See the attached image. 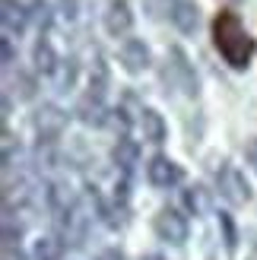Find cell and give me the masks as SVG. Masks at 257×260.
I'll return each instance as SVG.
<instances>
[{"label": "cell", "mask_w": 257, "mask_h": 260, "mask_svg": "<svg viewBox=\"0 0 257 260\" xmlns=\"http://www.w3.org/2000/svg\"><path fill=\"white\" fill-rule=\"evenodd\" d=\"M213 45L222 54V60L235 70H245L251 57H254V38L248 35V29L241 25L238 13L232 10H219L213 19Z\"/></svg>", "instance_id": "1"}, {"label": "cell", "mask_w": 257, "mask_h": 260, "mask_svg": "<svg viewBox=\"0 0 257 260\" xmlns=\"http://www.w3.org/2000/svg\"><path fill=\"white\" fill-rule=\"evenodd\" d=\"M165 83L169 86H175V89H181L184 95H190L194 99L197 92H200V83H197V73H194V63L187 60V54L181 48H169V57H165Z\"/></svg>", "instance_id": "2"}, {"label": "cell", "mask_w": 257, "mask_h": 260, "mask_svg": "<svg viewBox=\"0 0 257 260\" xmlns=\"http://www.w3.org/2000/svg\"><path fill=\"white\" fill-rule=\"evenodd\" d=\"M32 130L38 137V146H48V143H54L63 137V130H67V111L57 108V105H42L35 114H32Z\"/></svg>", "instance_id": "3"}, {"label": "cell", "mask_w": 257, "mask_h": 260, "mask_svg": "<svg viewBox=\"0 0 257 260\" xmlns=\"http://www.w3.org/2000/svg\"><path fill=\"white\" fill-rule=\"evenodd\" d=\"M216 190H219L232 206H241V203L251 200V187H248L245 175H241L235 165H229V162H222L219 172H216Z\"/></svg>", "instance_id": "4"}, {"label": "cell", "mask_w": 257, "mask_h": 260, "mask_svg": "<svg viewBox=\"0 0 257 260\" xmlns=\"http://www.w3.org/2000/svg\"><path fill=\"white\" fill-rule=\"evenodd\" d=\"M152 225H156V235L162 241H169V244H184V238H187V219L178 210H172V206L159 210V216H156Z\"/></svg>", "instance_id": "5"}, {"label": "cell", "mask_w": 257, "mask_h": 260, "mask_svg": "<svg viewBox=\"0 0 257 260\" xmlns=\"http://www.w3.org/2000/svg\"><path fill=\"white\" fill-rule=\"evenodd\" d=\"M76 118H80L86 127H102V124H108L111 111H108V105H105V95H102V92H92V89H86V95L76 102Z\"/></svg>", "instance_id": "6"}, {"label": "cell", "mask_w": 257, "mask_h": 260, "mask_svg": "<svg viewBox=\"0 0 257 260\" xmlns=\"http://www.w3.org/2000/svg\"><path fill=\"white\" fill-rule=\"evenodd\" d=\"M181 165H178L175 159H169V155H152L149 165H146V178L149 184L156 187H175L178 181H181Z\"/></svg>", "instance_id": "7"}, {"label": "cell", "mask_w": 257, "mask_h": 260, "mask_svg": "<svg viewBox=\"0 0 257 260\" xmlns=\"http://www.w3.org/2000/svg\"><path fill=\"white\" fill-rule=\"evenodd\" d=\"M57 229H60V235H63L67 244H83L86 241V232H89V216L83 213V206L76 203L73 210L57 216Z\"/></svg>", "instance_id": "8"}, {"label": "cell", "mask_w": 257, "mask_h": 260, "mask_svg": "<svg viewBox=\"0 0 257 260\" xmlns=\"http://www.w3.org/2000/svg\"><path fill=\"white\" fill-rule=\"evenodd\" d=\"M134 25V10L127 0H111L108 10H105V32L111 38H124Z\"/></svg>", "instance_id": "9"}, {"label": "cell", "mask_w": 257, "mask_h": 260, "mask_svg": "<svg viewBox=\"0 0 257 260\" xmlns=\"http://www.w3.org/2000/svg\"><path fill=\"white\" fill-rule=\"evenodd\" d=\"M121 63L127 73H143L149 67V48L143 38H127L121 45Z\"/></svg>", "instance_id": "10"}, {"label": "cell", "mask_w": 257, "mask_h": 260, "mask_svg": "<svg viewBox=\"0 0 257 260\" xmlns=\"http://www.w3.org/2000/svg\"><path fill=\"white\" fill-rule=\"evenodd\" d=\"M169 19L181 32H194L197 19H200V10H197L194 0H172V4H169Z\"/></svg>", "instance_id": "11"}, {"label": "cell", "mask_w": 257, "mask_h": 260, "mask_svg": "<svg viewBox=\"0 0 257 260\" xmlns=\"http://www.w3.org/2000/svg\"><path fill=\"white\" fill-rule=\"evenodd\" d=\"M45 200H48V206H51L57 216L67 213V210H73V206L80 203V200H76V193H73V187L63 184V181H51L48 190H45Z\"/></svg>", "instance_id": "12"}, {"label": "cell", "mask_w": 257, "mask_h": 260, "mask_svg": "<svg viewBox=\"0 0 257 260\" xmlns=\"http://www.w3.org/2000/svg\"><path fill=\"white\" fill-rule=\"evenodd\" d=\"M111 159H114V165H118L124 175H131L134 165H137V159H140V146H137L134 140L121 137L118 143H114V149H111Z\"/></svg>", "instance_id": "13"}, {"label": "cell", "mask_w": 257, "mask_h": 260, "mask_svg": "<svg viewBox=\"0 0 257 260\" xmlns=\"http://www.w3.org/2000/svg\"><path fill=\"white\" fill-rule=\"evenodd\" d=\"M137 124H140V134H143L146 143H162L165 140V121H162V114L156 108H143Z\"/></svg>", "instance_id": "14"}, {"label": "cell", "mask_w": 257, "mask_h": 260, "mask_svg": "<svg viewBox=\"0 0 257 260\" xmlns=\"http://www.w3.org/2000/svg\"><path fill=\"white\" fill-rule=\"evenodd\" d=\"M0 10H4V29L7 32H22L25 29V22H29V13H25V7L19 4V0H0Z\"/></svg>", "instance_id": "15"}, {"label": "cell", "mask_w": 257, "mask_h": 260, "mask_svg": "<svg viewBox=\"0 0 257 260\" xmlns=\"http://www.w3.org/2000/svg\"><path fill=\"white\" fill-rule=\"evenodd\" d=\"M32 63H35L38 73H57L60 60H57V54H54V48H51L48 38H38V42H35V48H32Z\"/></svg>", "instance_id": "16"}, {"label": "cell", "mask_w": 257, "mask_h": 260, "mask_svg": "<svg viewBox=\"0 0 257 260\" xmlns=\"http://www.w3.org/2000/svg\"><path fill=\"white\" fill-rule=\"evenodd\" d=\"M184 206H187V213H194V216H203V213H210V190L207 187H187L184 190Z\"/></svg>", "instance_id": "17"}, {"label": "cell", "mask_w": 257, "mask_h": 260, "mask_svg": "<svg viewBox=\"0 0 257 260\" xmlns=\"http://www.w3.org/2000/svg\"><path fill=\"white\" fill-rule=\"evenodd\" d=\"M99 213H102L108 229H124L127 225V206L118 197H114V203H99Z\"/></svg>", "instance_id": "18"}, {"label": "cell", "mask_w": 257, "mask_h": 260, "mask_svg": "<svg viewBox=\"0 0 257 260\" xmlns=\"http://www.w3.org/2000/svg\"><path fill=\"white\" fill-rule=\"evenodd\" d=\"M76 73H80V60H76V57L60 60V70L54 73V86H57V92H67V89H73Z\"/></svg>", "instance_id": "19"}, {"label": "cell", "mask_w": 257, "mask_h": 260, "mask_svg": "<svg viewBox=\"0 0 257 260\" xmlns=\"http://www.w3.org/2000/svg\"><path fill=\"white\" fill-rule=\"evenodd\" d=\"M35 89H38L35 76L25 73V70H16V76H13V83H10V92L22 102H29V99H35Z\"/></svg>", "instance_id": "20"}, {"label": "cell", "mask_w": 257, "mask_h": 260, "mask_svg": "<svg viewBox=\"0 0 257 260\" xmlns=\"http://www.w3.org/2000/svg\"><path fill=\"white\" fill-rule=\"evenodd\" d=\"M63 244L57 238H38L35 241V260H60Z\"/></svg>", "instance_id": "21"}, {"label": "cell", "mask_w": 257, "mask_h": 260, "mask_svg": "<svg viewBox=\"0 0 257 260\" xmlns=\"http://www.w3.org/2000/svg\"><path fill=\"white\" fill-rule=\"evenodd\" d=\"M29 19H35L38 29H48V25H51V7L45 4V0H32V13H29Z\"/></svg>", "instance_id": "22"}, {"label": "cell", "mask_w": 257, "mask_h": 260, "mask_svg": "<svg viewBox=\"0 0 257 260\" xmlns=\"http://www.w3.org/2000/svg\"><path fill=\"white\" fill-rule=\"evenodd\" d=\"M219 225H222V238H226V248L229 251H235V225H232V216L229 213H219Z\"/></svg>", "instance_id": "23"}, {"label": "cell", "mask_w": 257, "mask_h": 260, "mask_svg": "<svg viewBox=\"0 0 257 260\" xmlns=\"http://www.w3.org/2000/svg\"><path fill=\"white\" fill-rule=\"evenodd\" d=\"M60 4V13L67 19H76V13H80V0H57Z\"/></svg>", "instance_id": "24"}, {"label": "cell", "mask_w": 257, "mask_h": 260, "mask_svg": "<svg viewBox=\"0 0 257 260\" xmlns=\"http://www.w3.org/2000/svg\"><path fill=\"white\" fill-rule=\"evenodd\" d=\"M4 260H25V254L19 251V244H4Z\"/></svg>", "instance_id": "25"}, {"label": "cell", "mask_w": 257, "mask_h": 260, "mask_svg": "<svg viewBox=\"0 0 257 260\" xmlns=\"http://www.w3.org/2000/svg\"><path fill=\"white\" fill-rule=\"evenodd\" d=\"M4 63H7V67H13V63H16V51H13V42H10V38H4Z\"/></svg>", "instance_id": "26"}, {"label": "cell", "mask_w": 257, "mask_h": 260, "mask_svg": "<svg viewBox=\"0 0 257 260\" xmlns=\"http://www.w3.org/2000/svg\"><path fill=\"white\" fill-rule=\"evenodd\" d=\"M95 260H127V257H124V251H118V248H108V251H102Z\"/></svg>", "instance_id": "27"}, {"label": "cell", "mask_w": 257, "mask_h": 260, "mask_svg": "<svg viewBox=\"0 0 257 260\" xmlns=\"http://www.w3.org/2000/svg\"><path fill=\"white\" fill-rule=\"evenodd\" d=\"M245 155H248V162L257 168V137H254V140H248V146H245Z\"/></svg>", "instance_id": "28"}, {"label": "cell", "mask_w": 257, "mask_h": 260, "mask_svg": "<svg viewBox=\"0 0 257 260\" xmlns=\"http://www.w3.org/2000/svg\"><path fill=\"white\" fill-rule=\"evenodd\" d=\"M143 260H165V257H159V254H146Z\"/></svg>", "instance_id": "29"}]
</instances>
